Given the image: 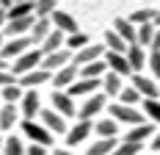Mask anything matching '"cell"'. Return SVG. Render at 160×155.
Returning <instances> with one entry per match:
<instances>
[{"mask_svg":"<svg viewBox=\"0 0 160 155\" xmlns=\"http://www.w3.org/2000/svg\"><path fill=\"white\" fill-rule=\"evenodd\" d=\"M111 119L138 127V125H144V114H138V111L130 108V105H122V103H116V105H111Z\"/></svg>","mask_w":160,"mask_h":155,"instance_id":"cell-1","label":"cell"},{"mask_svg":"<svg viewBox=\"0 0 160 155\" xmlns=\"http://www.w3.org/2000/svg\"><path fill=\"white\" fill-rule=\"evenodd\" d=\"M42 61H44L42 50H28V53H22V56L14 61V69H11V72H22V75H28V72H33V69H39Z\"/></svg>","mask_w":160,"mask_h":155,"instance_id":"cell-2","label":"cell"},{"mask_svg":"<svg viewBox=\"0 0 160 155\" xmlns=\"http://www.w3.org/2000/svg\"><path fill=\"white\" fill-rule=\"evenodd\" d=\"M31 36H19V39H8L3 50H0V58L3 61H8V58H19L22 53H28V47H31Z\"/></svg>","mask_w":160,"mask_h":155,"instance_id":"cell-3","label":"cell"},{"mask_svg":"<svg viewBox=\"0 0 160 155\" xmlns=\"http://www.w3.org/2000/svg\"><path fill=\"white\" fill-rule=\"evenodd\" d=\"M22 133L33 139V144H39V147H50L52 144V136H50V130L44 125H36V122H22Z\"/></svg>","mask_w":160,"mask_h":155,"instance_id":"cell-4","label":"cell"},{"mask_svg":"<svg viewBox=\"0 0 160 155\" xmlns=\"http://www.w3.org/2000/svg\"><path fill=\"white\" fill-rule=\"evenodd\" d=\"M69 61H72V53H69V50H58V53H50V56H44L42 69H44V72H50V75H55L58 69L69 67Z\"/></svg>","mask_w":160,"mask_h":155,"instance_id":"cell-5","label":"cell"},{"mask_svg":"<svg viewBox=\"0 0 160 155\" xmlns=\"http://www.w3.org/2000/svg\"><path fill=\"white\" fill-rule=\"evenodd\" d=\"M50 22H52V28H55V31H61V33H69V36H72V33H80L75 17L66 14V11H58V8H55V14L50 17Z\"/></svg>","mask_w":160,"mask_h":155,"instance_id":"cell-6","label":"cell"},{"mask_svg":"<svg viewBox=\"0 0 160 155\" xmlns=\"http://www.w3.org/2000/svg\"><path fill=\"white\" fill-rule=\"evenodd\" d=\"M102 108H105V94H91L83 103V108H80V119L83 122H91V116L102 114Z\"/></svg>","mask_w":160,"mask_h":155,"instance_id":"cell-7","label":"cell"},{"mask_svg":"<svg viewBox=\"0 0 160 155\" xmlns=\"http://www.w3.org/2000/svg\"><path fill=\"white\" fill-rule=\"evenodd\" d=\"M113 28H116V33L124 39V45L132 47V45H138V28L130 22V19H124V17H119L116 22H113Z\"/></svg>","mask_w":160,"mask_h":155,"instance_id":"cell-8","label":"cell"},{"mask_svg":"<svg viewBox=\"0 0 160 155\" xmlns=\"http://www.w3.org/2000/svg\"><path fill=\"white\" fill-rule=\"evenodd\" d=\"M132 89L141 94L144 100H158V94H160V89L155 86V80H149L146 75H135L132 78Z\"/></svg>","mask_w":160,"mask_h":155,"instance_id":"cell-9","label":"cell"},{"mask_svg":"<svg viewBox=\"0 0 160 155\" xmlns=\"http://www.w3.org/2000/svg\"><path fill=\"white\" fill-rule=\"evenodd\" d=\"M22 114H25V122H33V116L42 114V103H39L36 89H28L22 94Z\"/></svg>","mask_w":160,"mask_h":155,"instance_id":"cell-10","label":"cell"},{"mask_svg":"<svg viewBox=\"0 0 160 155\" xmlns=\"http://www.w3.org/2000/svg\"><path fill=\"white\" fill-rule=\"evenodd\" d=\"M94 61H102V45H88L83 47L80 53H75V67H86V64H94Z\"/></svg>","mask_w":160,"mask_h":155,"instance_id":"cell-11","label":"cell"},{"mask_svg":"<svg viewBox=\"0 0 160 155\" xmlns=\"http://www.w3.org/2000/svg\"><path fill=\"white\" fill-rule=\"evenodd\" d=\"M91 127H94L91 122H83V119H80V122L75 125V127H72L69 133H66V144H69V147H78V144H80L83 139H88Z\"/></svg>","mask_w":160,"mask_h":155,"instance_id":"cell-12","label":"cell"},{"mask_svg":"<svg viewBox=\"0 0 160 155\" xmlns=\"http://www.w3.org/2000/svg\"><path fill=\"white\" fill-rule=\"evenodd\" d=\"M105 64H108V69H111L113 75H130L132 72L130 64H127V56H119V53H108L105 56Z\"/></svg>","mask_w":160,"mask_h":155,"instance_id":"cell-13","label":"cell"},{"mask_svg":"<svg viewBox=\"0 0 160 155\" xmlns=\"http://www.w3.org/2000/svg\"><path fill=\"white\" fill-rule=\"evenodd\" d=\"M52 111L61 114V116H72V114H75V103H72V97L64 94V92H55V94H52Z\"/></svg>","mask_w":160,"mask_h":155,"instance_id":"cell-14","label":"cell"},{"mask_svg":"<svg viewBox=\"0 0 160 155\" xmlns=\"http://www.w3.org/2000/svg\"><path fill=\"white\" fill-rule=\"evenodd\" d=\"M52 80H55V92L64 89V86H72V83L78 80V67L69 64V67H64V69H58V72L52 75Z\"/></svg>","mask_w":160,"mask_h":155,"instance_id":"cell-15","label":"cell"},{"mask_svg":"<svg viewBox=\"0 0 160 155\" xmlns=\"http://www.w3.org/2000/svg\"><path fill=\"white\" fill-rule=\"evenodd\" d=\"M39 116H42V122H44V127H47L50 133H64L66 130V122H64L61 114H55V111H42Z\"/></svg>","mask_w":160,"mask_h":155,"instance_id":"cell-16","label":"cell"},{"mask_svg":"<svg viewBox=\"0 0 160 155\" xmlns=\"http://www.w3.org/2000/svg\"><path fill=\"white\" fill-rule=\"evenodd\" d=\"M105 69H108V64H105V58H102V61H94V64L80 67L78 75H80V80H99V75H102Z\"/></svg>","mask_w":160,"mask_h":155,"instance_id":"cell-17","label":"cell"},{"mask_svg":"<svg viewBox=\"0 0 160 155\" xmlns=\"http://www.w3.org/2000/svg\"><path fill=\"white\" fill-rule=\"evenodd\" d=\"M47 80H52V75L39 67V69H33L28 75H22V86H25V89H36V86H42V83H47Z\"/></svg>","mask_w":160,"mask_h":155,"instance_id":"cell-18","label":"cell"},{"mask_svg":"<svg viewBox=\"0 0 160 155\" xmlns=\"http://www.w3.org/2000/svg\"><path fill=\"white\" fill-rule=\"evenodd\" d=\"M99 86H102V80H75L66 94H69V97H75V94H97Z\"/></svg>","mask_w":160,"mask_h":155,"instance_id":"cell-19","label":"cell"},{"mask_svg":"<svg viewBox=\"0 0 160 155\" xmlns=\"http://www.w3.org/2000/svg\"><path fill=\"white\" fill-rule=\"evenodd\" d=\"M61 45H64V33L52 28V33L42 42V47H39V50H42V56H50V53H58V50H61Z\"/></svg>","mask_w":160,"mask_h":155,"instance_id":"cell-20","label":"cell"},{"mask_svg":"<svg viewBox=\"0 0 160 155\" xmlns=\"http://www.w3.org/2000/svg\"><path fill=\"white\" fill-rule=\"evenodd\" d=\"M94 130L99 133V139H116L119 122H116V119H111V116H102V119L94 125Z\"/></svg>","mask_w":160,"mask_h":155,"instance_id":"cell-21","label":"cell"},{"mask_svg":"<svg viewBox=\"0 0 160 155\" xmlns=\"http://www.w3.org/2000/svg\"><path fill=\"white\" fill-rule=\"evenodd\" d=\"M50 33H52V22H50V19H36L33 28H31V42H39V45H42Z\"/></svg>","mask_w":160,"mask_h":155,"instance_id":"cell-22","label":"cell"},{"mask_svg":"<svg viewBox=\"0 0 160 155\" xmlns=\"http://www.w3.org/2000/svg\"><path fill=\"white\" fill-rule=\"evenodd\" d=\"M155 133V127H152V122H144V125H138V127H132L127 136H124V141H130V144H141L144 139H149Z\"/></svg>","mask_w":160,"mask_h":155,"instance_id":"cell-23","label":"cell"},{"mask_svg":"<svg viewBox=\"0 0 160 155\" xmlns=\"http://www.w3.org/2000/svg\"><path fill=\"white\" fill-rule=\"evenodd\" d=\"M33 17H25V19H14V22H8V28H6V33L11 36V39H19V36H25V31L28 28H33Z\"/></svg>","mask_w":160,"mask_h":155,"instance_id":"cell-24","label":"cell"},{"mask_svg":"<svg viewBox=\"0 0 160 155\" xmlns=\"http://www.w3.org/2000/svg\"><path fill=\"white\" fill-rule=\"evenodd\" d=\"M8 22L14 19H25V17H33V3H11V8L6 11Z\"/></svg>","mask_w":160,"mask_h":155,"instance_id":"cell-25","label":"cell"},{"mask_svg":"<svg viewBox=\"0 0 160 155\" xmlns=\"http://www.w3.org/2000/svg\"><path fill=\"white\" fill-rule=\"evenodd\" d=\"M144 61H146V53H144V47L132 45V47L127 50V64H130V69H132V72L144 69Z\"/></svg>","mask_w":160,"mask_h":155,"instance_id":"cell-26","label":"cell"},{"mask_svg":"<svg viewBox=\"0 0 160 155\" xmlns=\"http://www.w3.org/2000/svg\"><path fill=\"white\" fill-rule=\"evenodd\" d=\"M105 45H108L111 53H119V56H127V50H130V47L124 45V39H122L116 31H108V33H105Z\"/></svg>","mask_w":160,"mask_h":155,"instance_id":"cell-27","label":"cell"},{"mask_svg":"<svg viewBox=\"0 0 160 155\" xmlns=\"http://www.w3.org/2000/svg\"><path fill=\"white\" fill-rule=\"evenodd\" d=\"M102 94L108 97V94H122V78L113 75V72H105L102 78Z\"/></svg>","mask_w":160,"mask_h":155,"instance_id":"cell-28","label":"cell"},{"mask_svg":"<svg viewBox=\"0 0 160 155\" xmlns=\"http://www.w3.org/2000/svg\"><path fill=\"white\" fill-rule=\"evenodd\" d=\"M119 144H116V139H97L91 147H88V155H108L113 152Z\"/></svg>","mask_w":160,"mask_h":155,"instance_id":"cell-29","label":"cell"},{"mask_svg":"<svg viewBox=\"0 0 160 155\" xmlns=\"http://www.w3.org/2000/svg\"><path fill=\"white\" fill-rule=\"evenodd\" d=\"M155 17H158L155 8H138V11H132V14H130V22L138 28V25H149V22H155Z\"/></svg>","mask_w":160,"mask_h":155,"instance_id":"cell-30","label":"cell"},{"mask_svg":"<svg viewBox=\"0 0 160 155\" xmlns=\"http://www.w3.org/2000/svg\"><path fill=\"white\" fill-rule=\"evenodd\" d=\"M33 14H36V19H50V17L55 14V3H52V0H39V3H33Z\"/></svg>","mask_w":160,"mask_h":155,"instance_id":"cell-31","label":"cell"},{"mask_svg":"<svg viewBox=\"0 0 160 155\" xmlns=\"http://www.w3.org/2000/svg\"><path fill=\"white\" fill-rule=\"evenodd\" d=\"M155 22H149V25H138V47H144V45H152L155 42Z\"/></svg>","mask_w":160,"mask_h":155,"instance_id":"cell-32","label":"cell"},{"mask_svg":"<svg viewBox=\"0 0 160 155\" xmlns=\"http://www.w3.org/2000/svg\"><path fill=\"white\" fill-rule=\"evenodd\" d=\"M17 122V108L14 105H3V111H0V127L3 130H11Z\"/></svg>","mask_w":160,"mask_h":155,"instance_id":"cell-33","label":"cell"},{"mask_svg":"<svg viewBox=\"0 0 160 155\" xmlns=\"http://www.w3.org/2000/svg\"><path fill=\"white\" fill-rule=\"evenodd\" d=\"M22 94H25V92H22V89H19V86H17V83H14V86H6V89L0 92V97L6 100V105H14L17 100L22 97Z\"/></svg>","mask_w":160,"mask_h":155,"instance_id":"cell-34","label":"cell"},{"mask_svg":"<svg viewBox=\"0 0 160 155\" xmlns=\"http://www.w3.org/2000/svg\"><path fill=\"white\" fill-rule=\"evenodd\" d=\"M3 150H6V155H25V147H22V141L19 139H3Z\"/></svg>","mask_w":160,"mask_h":155,"instance_id":"cell-35","label":"cell"},{"mask_svg":"<svg viewBox=\"0 0 160 155\" xmlns=\"http://www.w3.org/2000/svg\"><path fill=\"white\" fill-rule=\"evenodd\" d=\"M66 47H69V53L72 50H83V47H88V39H86V33H72L69 39H66Z\"/></svg>","mask_w":160,"mask_h":155,"instance_id":"cell-36","label":"cell"},{"mask_svg":"<svg viewBox=\"0 0 160 155\" xmlns=\"http://www.w3.org/2000/svg\"><path fill=\"white\" fill-rule=\"evenodd\" d=\"M119 97H122V105H130V108H132V105H135V103L141 100V94L135 92L132 86H127V89H122V94H119Z\"/></svg>","mask_w":160,"mask_h":155,"instance_id":"cell-37","label":"cell"},{"mask_svg":"<svg viewBox=\"0 0 160 155\" xmlns=\"http://www.w3.org/2000/svg\"><path fill=\"white\" fill-rule=\"evenodd\" d=\"M144 114H146V116H152V119L160 125V103H158V100H144Z\"/></svg>","mask_w":160,"mask_h":155,"instance_id":"cell-38","label":"cell"},{"mask_svg":"<svg viewBox=\"0 0 160 155\" xmlns=\"http://www.w3.org/2000/svg\"><path fill=\"white\" fill-rule=\"evenodd\" d=\"M138 152H141V144H130V141L119 144V147L113 150V155H138Z\"/></svg>","mask_w":160,"mask_h":155,"instance_id":"cell-39","label":"cell"},{"mask_svg":"<svg viewBox=\"0 0 160 155\" xmlns=\"http://www.w3.org/2000/svg\"><path fill=\"white\" fill-rule=\"evenodd\" d=\"M149 69L155 72V78H160V50H152V56H149Z\"/></svg>","mask_w":160,"mask_h":155,"instance_id":"cell-40","label":"cell"},{"mask_svg":"<svg viewBox=\"0 0 160 155\" xmlns=\"http://www.w3.org/2000/svg\"><path fill=\"white\" fill-rule=\"evenodd\" d=\"M25 155H47V147H39V144H31V147L25 150Z\"/></svg>","mask_w":160,"mask_h":155,"instance_id":"cell-41","label":"cell"},{"mask_svg":"<svg viewBox=\"0 0 160 155\" xmlns=\"http://www.w3.org/2000/svg\"><path fill=\"white\" fill-rule=\"evenodd\" d=\"M0 86L6 89V86H14V75L11 72H0Z\"/></svg>","mask_w":160,"mask_h":155,"instance_id":"cell-42","label":"cell"},{"mask_svg":"<svg viewBox=\"0 0 160 155\" xmlns=\"http://www.w3.org/2000/svg\"><path fill=\"white\" fill-rule=\"evenodd\" d=\"M152 47H155V50H160V28L155 31V42H152Z\"/></svg>","mask_w":160,"mask_h":155,"instance_id":"cell-43","label":"cell"},{"mask_svg":"<svg viewBox=\"0 0 160 155\" xmlns=\"http://www.w3.org/2000/svg\"><path fill=\"white\" fill-rule=\"evenodd\" d=\"M152 150H160V133L155 136V139H152Z\"/></svg>","mask_w":160,"mask_h":155,"instance_id":"cell-44","label":"cell"},{"mask_svg":"<svg viewBox=\"0 0 160 155\" xmlns=\"http://www.w3.org/2000/svg\"><path fill=\"white\" fill-rule=\"evenodd\" d=\"M55 155H75V152H72V150H58Z\"/></svg>","mask_w":160,"mask_h":155,"instance_id":"cell-45","label":"cell"},{"mask_svg":"<svg viewBox=\"0 0 160 155\" xmlns=\"http://www.w3.org/2000/svg\"><path fill=\"white\" fill-rule=\"evenodd\" d=\"M3 22H6V11L0 8V28H3Z\"/></svg>","mask_w":160,"mask_h":155,"instance_id":"cell-46","label":"cell"},{"mask_svg":"<svg viewBox=\"0 0 160 155\" xmlns=\"http://www.w3.org/2000/svg\"><path fill=\"white\" fill-rule=\"evenodd\" d=\"M155 28H160V11H158V17H155Z\"/></svg>","mask_w":160,"mask_h":155,"instance_id":"cell-47","label":"cell"},{"mask_svg":"<svg viewBox=\"0 0 160 155\" xmlns=\"http://www.w3.org/2000/svg\"><path fill=\"white\" fill-rule=\"evenodd\" d=\"M0 72H6V61L3 58H0Z\"/></svg>","mask_w":160,"mask_h":155,"instance_id":"cell-48","label":"cell"},{"mask_svg":"<svg viewBox=\"0 0 160 155\" xmlns=\"http://www.w3.org/2000/svg\"><path fill=\"white\" fill-rule=\"evenodd\" d=\"M0 50H3V36H0Z\"/></svg>","mask_w":160,"mask_h":155,"instance_id":"cell-49","label":"cell"},{"mask_svg":"<svg viewBox=\"0 0 160 155\" xmlns=\"http://www.w3.org/2000/svg\"><path fill=\"white\" fill-rule=\"evenodd\" d=\"M0 147H3V139H0Z\"/></svg>","mask_w":160,"mask_h":155,"instance_id":"cell-50","label":"cell"}]
</instances>
